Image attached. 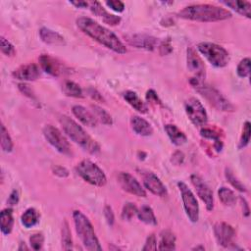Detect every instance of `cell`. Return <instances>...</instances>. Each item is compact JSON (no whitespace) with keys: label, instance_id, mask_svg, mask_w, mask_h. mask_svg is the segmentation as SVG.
<instances>
[{"label":"cell","instance_id":"cell-18","mask_svg":"<svg viewBox=\"0 0 251 251\" xmlns=\"http://www.w3.org/2000/svg\"><path fill=\"white\" fill-rule=\"evenodd\" d=\"M127 41L131 45L146 50H154L158 45L157 39L147 34H133Z\"/></svg>","mask_w":251,"mask_h":251},{"label":"cell","instance_id":"cell-27","mask_svg":"<svg viewBox=\"0 0 251 251\" xmlns=\"http://www.w3.org/2000/svg\"><path fill=\"white\" fill-rule=\"evenodd\" d=\"M40 218V213L37 210L34 208H29L21 216V222L25 228L30 229L39 224Z\"/></svg>","mask_w":251,"mask_h":251},{"label":"cell","instance_id":"cell-33","mask_svg":"<svg viewBox=\"0 0 251 251\" xmlns=\"http://www.w3.org/2000/svg\"><path fill=\"white\" fill-rule=\"evenodd\" d=\"M218 195H219V199L221 200V202L226 206H233L236 202V193L228 188H225V187L221 188L218 191Z\"/></svg>","mask_w":251,"mask_h":251},{"label":"cell","instance_id":"cell-15","mask_svg":"<svg viewBox=\"0 0 251 251\" xmlns=\"http://www.w3.org/2000/svg\"><path fill=\"white\" fill-rule=\"evenodd\" d=\"M191 181L195 188L198 196L204 202L206 209L208 211H212L214 208V197L209 186L197 175H192L191 177Z\"/></svg>","mask_w":251,"mask_h":251},{"label":"cell","instance_id":"cell-19","mask_svg":"<svg viewBox=\"0 0 251 251\" xmlns=\"http://www.w3.org/2000/svg\"><path fill=\"white\" fill-rule=\"evenodd\" d=\"M89 8L90 11L97 17H100L104 23L108 24L110 26H117L121 22V18L118 16H115L113 14H110L107 12L100 2L98 1H89Z\"/></svg>","mask_w":251,"mask_h":251},{"label":"cell","instance_id":"cell-1","mask_svg":"<svg viewBox=\"0 0 251 251\" xmlns=\"http://www.w3.org/2000/svg\"><path fill=\"white\" fill-rule=\"evenodd\" d=\"M76 23L78 28L84 33L105 47L119 54H125L127 52L125 44L120 41L117 35L110 30L98 24L93 19L89 17H81L77 19Z\"/></svg>","mask_w":251,"mask_h":251},{"label":"cell","instance_id":"cell-50","mask_svg":"<svg viewBox=\"0 0 251 251\" xmlns=\"http://www.w3.org/2000/svg\"><path fill=\"white\" fill-rule=\"evenodd\" d=\"M19 199H20V196H19V192L17 191H13L7 200V203L10 205V206H15L18 204L19 202Z\"/></svg>","mask_w":251,"mask_h":251},{"label":"cell","instance_id":"cell-30","mask_svg":"<svg viewBox=\"0 0 251 251\" xmlns=\"http://www.w3.org/2000/svg\"><path fill=\"white\" fill-rule=\"evenodd\" d=\"M201 136L206 138V139H210L214 141V148L217 150V152H220L223 148V141L220 137V133L215 130V129H209V128H203L200 131Z\"/></svg>","mask_w":251,"mask_h":251},{"label":"cell","instance_id":"cell-41","mask_svg":"<svg viewBox=\"0 0 251 251\" xmlns=\"http://www.w3.org/2000/svg\"><path fill=\"white\" fill-rule=\"evenodd\" d=\"M0 40H1V51H2V53L5 54L6 56H9V57L15 56L16 49L13 46V44L8 40H6L4 37H1V39H0Z\"/></svg>","mask_w":251,"mask_h":251},{"label":"cell","instance_id":"cell-53","mask_svg":"<svg viewBox=\"0 0 251 251\" xmlns=\"http://www.w3.org/2000/svg\"><path fill=\"white\" fill-rule=\"evenodd\" d=\"M240 201L242 203V210H243V214L245 215V216L247 217L249 215V206L246 202V200L243 198V197H240Z\"/></svg>","mask_w":251,"mask_h":251},{"label":"cell","instance_id":"cell-2","mask_svg":"<svg viewBox=\"0 0 251 251\" xmlns=\"http://www.w3.org/2000/svg\"><path fill=\"white\" fill-rule=\"evenodd\" d=\"M177 16L186 20L196 22H219L232 18V13L216 5L194 4L185 7L177 13Z\"/></svg>","mask_w":251,"mask_h":251},{"label":"cell","instance_id":"cell-36","mask_svg":"<svg viewBox=\"0 0 251 251\" xmlns=\"http://www.w3.org/2000/svg\"><path fill=\"white\" fill-rule=\"evenodd\" d=\"M1 148L5 152H11L14 148L13 140L4 125L1 126Z\"/></svg>","mask_w":251,"mask_h":251},{"label":"cell","instance_id":"cell-42","mask_svg":"<svg viewBox=\"0 0 251 251\" xmlns=\"http://www.w3.org/2000/svg\"><path fill=\"white\" fill-rule=\"evenodd\" d=\"M106 5L115 12L121 13L125 10V4L119 0H110V1H106Z\"/></svg>","mask_w":251,"mask_h":251},{"label":"cell","instance_id":"cell-22","mask_svg":"<svg viewBox=\"0 0 251 251\" xmlns=\"http://www.w3.org/2000/svg\"><path fill=\"white\" fill-rule=\"evenodd\" d=\"M40 37L42 41L50 45H57V46H62L66 44L65 39L62 35L50 29L47 28H42L40 30Z\"/></svg>","mask_w":251,"mask_h":251},{"label":"cell","instance_id":"cell-13","mask_svg":"<svg viewBox=\"0 0 251 251\" xmlns=\"http://www.w3.org/2000/svg\"><path fill=\"white\" fill-rule=\"evenodd\" d=\"M214 235L217 242L223 247L230 248L235 244L236 231L225 222H219L214 226Z\"/></svg>","mask_w":251,"mask_h":251},{"label":"cell","instance_id":"cell-38","mask_svg":"<svg viewBox=\"0 0 251 251\" xmlns=\"http://www.w3.org/2000/svg\"><path fill=\"white\" fill-rule=\"evenodd\" d=\"M236 73L238 77L240 78H246L250 74V59L249 58H244L242 59L236 69Z\"/></svg>","mask_w":251,"mask_h":251},{"label":"cell","instance_id":"cell-35","mask_svg":"<svg viewBox=\"0 0 251 251\" xmlns=\"http://www.w3.org/2000/svg\"><path fill=\"white\" fill-rule=\"evenodd\" d=\"M225 176H226V178L228 180V182H229L236 190H237L238 192H247L245 186L235 176L234 172H233L230 168H226Z\"/></svg>","mask_w":251,"mask_h":251},{"label":"cell","instance_id":"cell-24","mask_svg":"<svg viewBox=\"0 0 251 251\" xmlns=\"http://www.w3.org/2000/svg\"><path fill=\"white\" fill-rule=\"evenodd\" d=\"M14 227V217L13 210L11 208H7L0 213V229L3 235L8 236L11 234Z\"/></svg>","mask_w":251,"mask_h":251},{"label":"cell","instance_id":"cell-40","mask_svg":"<svg viewBox=\"0 0 251 251\" xmlns=\"http://www.w3.org/2000/svg\"><path fill=\"white\" fill-rule=\"evenodd\" d=\"M30 246L34 250H41L44 243V236L43 234H34L30 237Z\"/></svg>","mask_w":251,"mask_h":251},{"label":"cell","instance_id":"cell-28","mask_svg":"<svg viewBox=\"0 0 251 251\" xmlns=\"http://www.w3.org/2000/svg\"><path fill=\"white\" fill-rule=\"evenodd\" d=\"M137 217L138 219L147 225L149 226H156L157 225V219L155 217V214L152 210V208L148 205H143L139 210H137Z\"/></svg>","mask_w":251,"mask_h":251},{"label":"cell","instance_id":"cell-47","mask_svg":"<svg viewBox=\"0 0 251 251\" xmlns=\"http://www.w3.org/2000/svg\"><path fill=\"white\" fill-rule=\"evenodd\" d=\"M184 160H185V155L182 151L177 150L176 151L173 155H172V158H171V162L174 164V165H181L184 163Z\"/></svg>","mask_w":251,"mask_h":251},{"label":"cell","instance_id":"cell-26","mask_svg":"<svg viewBox=\"0 0 251 251\" xmlns=\"http://www.w3.org/2000/svg\"><path fill=\"white\" fill-rule=\"evenodd\" d=\"M221 3L232 8L241 16H244L246 18H251V3L249 1L230 0V1H221Z\"/></svg>","mask_w":251,"mask_h":251},{"label":"cell","instance_id":"cell-4","mask_svg":"<svg viewBox=\"0 0 251 251\" xmlns=\"http://www.w3.org/2000/svg\"><path fill=\"white\" fill-rule=\"evenodd\" d=\"M73 219L76 227V232L84 246L89 251L102 250L94 229L86 215L83 214L81 211L76 210L73 212Z\"/></svg>","mask_w":251,"mask_h":251},{"label":"cell","instance_id":"cell-12","mask_svg":"<svg viewBox=\"0 0 251 251\" xmlns=\"http://www.w3.org/2000/svg\"><path fill=\"white\" fill-rule=\"evenodd\" d=\"M117 180L123 191L138 197H147L146 190L141 187L136 178L130 173H119Z\"/></svg>","mask_w":251,"mask_h":251},{"label":"cell","instance_id":"cell-37","mask_svg":"<svg viewBox=\"0 0 251 251\" xmlns=\"http://www.w3.org/2000/svg\"><path fill=\"white\" fill-rule=\"evenodd\" d=\"M137 210L138 209L136 208V206L133 203L127 202L124 205L123 210H122V219L125 221L132 220L134 217V215H136Z\"/></svg>","mask_w":251,"mask_h":251},{"label":"cell","instance_id":"cell-31","mask_svg":"<svg viewBox=\"0 0 251 251\" xmlns=\"http://www.w3.org/2000/svg\"><path fill=\"white\" fill-rule=\"evenodd\" d=\"M62 90L65 95L75 98H83L84 91L82 88L72 81H66L62 86Z\"/></svg>","mask_w":251,"mask_h":251},{"label":"cell","instance_id":"cell-10","mask_svg":"<svg viewBox=\"0 0 251 251\" xmlns=\"http://www.w3.org/2000/svg\"><path fill=\"white\" fill-rule=\"evenodd\" d=\"M178 190H180L184 208L186 211L187 216L192 223H196L199 220V205L196 197L192 193V192L189 189V187L183 183H177Z\"/></svg>","mask_w":251,"mask_h":251},{"label":"cell","instance_id":"cell-14","mask_svg":"<svg viewBox=\"0 0 251 251\" xmlns=\"http://www.w3.org/2000/svg\"><path fill=\"white\" fill-rule=\"evenodd\" d=\"M40 65L45 73L53 77H60L68 73L67 67L61 61L48 54H43L40 57Z\"/></svg>","mask_w":251,"mask_h":251},{"label":"cell","instance_id":"cell-5","mask_svg":"<svg viewBox=\"0 0 251 251\" xmlns=\"http://www.w3.org/2000/svg\"><path fill=\"white\" fill-rule=\"evenodd\" d=\"M213 107L224 112H234L235 106L216 89L206 85L204 82L192 85Z\"/></svg>","mask_w":251,"mask_h":251},{"label":"cell","instance_id":"cell-9","mask_svg":"<svg viewBox=\"0 0 251 251\" xmlns=\"http://www.w3.org/2000/svg\"><path fill=\"white\" fill-rule=\"evenodd\" d=\"M187 62H188V69L190 73L192 74L191 84L202 83L206 77V69L203 61L196 53L193 47H189L187 50Z\"/></svg>","mask_w":251,"mask_h":251},{"label":"cell","instance_id":"cell-8","mask_svg":"<svg viewBox=\"0 0 251 251\" xmlns=\"http://www.w3.org/2000/svg\"><path fill=\"white\" fill-rule=\"evenodd\" d=\"M44 135L49 145H51L58 152L64 155L72 154V148L68 139L57 128L52 125H46L44 128Z\"/></svg>","mask_w":251,"mask_h":251},{"label":"cell","instance_id":"cell-51","mask_svg":"<svg viewBox=\"0 0 251 251\" xmlns=\"http://www.w3.org/2000/svg\"><path fill=\"white\" fill-rule=\"evenodd\" d=\"M89 95H90L94 100H96V101H104V99H103V97L101 96V94L98 93L95 89H90L89 90Z\"/></svg>","mask_w":251,"mask_h":251},{"label":"cell","instance_id":"cell-34","mask_svg":"<svg viewBox=\"0 0 251 251\" xmlns=\"http://www.w3.org/2000/svg\"><path fill=\"white\" fill-rule=\"evenodd\" d=\"M62 248L64 250H71L73 248V240L68 222L65 220L62 226Z\"/></svg>","mask_w":251,"mask_h":251},{"label":"cell","instance_id":"cell-54","mask_svg":"<svg viewBox=\"0 0 251 251\" xmlns=\"http://www.w3.org/2000/svg\"><path fill=\"white\" fill-rule=\"evenodd\" d=\"M24 249H25V250H28L29 247H27V245H26L25 242H21V243H20V246H19V248H18V250L21 251V250H24Z\"/></svg>","mask_w":251,"mask_h":251},{"label":"cell","instance_id":"cell-39","mask_svg":"<svg viewBox=\"0 0 251 251\" xmlns=\"http://www.w3.org/2000/svg\"><path fill=\"white\" fill-rule=\"evenodd\" d=\"M250 133H251V126L249 122H245L244 126H243V131H242V134L239 140V145H238V148H244L248 146V143L250 141Z\"/></svg>","mask_w":251,"mask_h":251},{"label":"cell","instance_id":"cell-21","mask_svg":"<svg viewBox=\"0 0 251 251\" xmlns=\"http://www.w3.org/2000/svg\"><path fill=\"white\" fill-rule=\"evenodd\" d=\"M131 126L133 131L141 136H149L153 133V128L151 125L139 116H133L131 119Z\"/></svg>","mask_w":251,"mask_h":251},{"label":"cell","instance_id":"cell-17","mask_svg":"<svg viewBox=\"0 0 251 251\" xmlns=\"http://www.w3.org/2000/svg\"><path fill=\"white\" fill-rule=\"evenodd\" d=\"M13 77L19 81L23 82H32L38 80L41 72L40 68L38 65L35 64H27V65H22L19 68H17L13 72Z\"/></svg>","mask_w":251,"mask_h":251},{"label":"cell","instance_id":"cell-32","mask_svg":"<svg viewBox=\"0 0 251 251\" xmlns=\"http://www.w3.org/2000/svg\"><path fill=\"white\" fill-rule=\"evenodd\" d=\"M91 109H92V114L94 115L97 121L107 126H111L113 124V119L111 115L106 110L101 108V107L97 105H91Z\"/></svg>","mask_w":251,"mask_h":251},{"label":"cell","instance_id":"cell-7","mask_svg":"<svg viewBox=\"0 0 251 251\" xmlns=\"http://www.w3.org/2000/svg\"><path fill=\"white\" fill-rule=\"evenodd\" d=\"M197 49L214 67L224 68L230 62L229 52L223 46L216 44L200 43L197 45Z\"/></svg>","mask_w":251,"mask_h":251},{"label":"cell","instance_id":"cell-11","mask_svg":"<svg viewBox=\"0 0 251 251\" xmlns=\"http://www.w3.org/2000/svg\"><path fill=\"white\" fill-rule=\"evenodd\" d=\"M185 110L189 119L195 127L206 126L208 116L205 111L204 106L198 99L194 97L188 99L185 103Z\"/></svg>","mask_w":251,"mask_h":251},{"label":"cell","instance_id":"cell-25","mask_svg":"<svg viewBox=\"0 0 251 251\" xmlns=\"http://www.w3.org/2000/svg\"><path fill=\"white\" fill-rule=\"evenodd\" d=\"M124 98L137 112H139L141 114H145L148 111V105L139 98V96L135 92L128 90L124 93Z\"/></svg>","mask_w":251,"mask_h":251},{"label":"cell","instance_id":"cell-49","mask_svg":"<svg viewBox=\"0 0 251 251\" xmlns=\"http://www.w3.org/2000/svg\"><path fill=\"white\" fill-rule=\"evenodd\" d=\"M147 99H148V101H149V102H151V103L162 105V102H161V100L159 99L158 95H157L156 92H155L154 90H152V89H150V90H148V91L147 92Z\"/></svg>","mask_w":251,"mask_h":251},{"label":"cell","instance_id":"cell-3","mask_svg":"<svg viewBox=\"0 0 251 251\" xmlns=\"http://www.w3.org/2000/svg\"><path fill=\"white\" fill-rule=\"evenodd\" d=\"M60 125L64 133L84 150L90 154H96L100 151V146L95 139H93L77 122L68 116H61L59 119Z\"/></svg>","mask_w":251,"mask_h":251},{"label":"cell","instance_id":"cell-44","mask_svg":"<svg viewBox=\"0 0 251 251\" xmlns=\"http://www.w3.org/2000/svg\"><path fill=\"white\" fill-rule=\"evenodd\" d=\"M104 217L107 221V223H108L109 226H113L114 225V222H115V215H114V212L111 208V206L109 205H106L104 207Z\"/></svg>","mask_w":251,"mask_h":251},{"label":"cell","instance_id":"cell-55","mask_svg":"<svg viewBox=\"0 0 251 251\" xmlns=\"http://www.w3.org/2000/svg\"><path fill=\"white\" fill-rule=\"evenodd\" d=\"M198 249H200V250H205V248H204L203 246H198V247L193 248V250H198Z\"/></svg>","mask_w":251,"mask_h":251},{"label":"cell","instance_id":"cell-43","mask_svg":"<svg viewBox=\"0 0 251 251\" xmlns=\"http://www.w3.org/2000/svg\"><path fill=\"white\" fill-rule=\"evenodd\" d=\"M173 51V46L171 44V40L167 39L165 41H163L160 44H159V53L161 55H168Z\"/></svg>","mask_w":251,"mask_h":251},{"label":"cell","instance_id":"cell-52","mask_svg":"<svg viewBox=\"0 0 251 251\" xmlns=\"http://www.w3.org/2000/svg\"><path fill=\"white\" fill-rule=\"evenodd\" d=\"M70 3L72 5L76 6L77 8H87V7H89V1H72Z\"/></svg>","mask_w":251,"mask_h":251},{"label":"cell","instance_id":"cell-20","mask_svg":"<svg viewBox=\"0 0 251 251\" xmlns=\"http://www.w3.org/2000/svg\"><path fill=\"white\" fill-rule=\"evenodd\" d=\"M72 112H73L74 116L79 119V121L88 127H95L97 125V120L92 114V112L89 111L84 106L81 105H75L72 108Z\"/></svg>","mask_w":251,"mask_h":251},{"label":"cell","instance_id":"cell-16","mask_svg":"<svg viewBox=\"0 0 251 251\" xmlns=\"http://www.w3.org/2000/svg\"><path fill=\"white\" fill-rule=\"evenodd\" d=\"M143 185L151 193L160 197H166L168 195L165 185L160 181V178L153 173L148 172L143 175Z\"/></svg>","mask_w":251,"mask_h":251},{"label":"cell","instance_id":"cell-46","mask_svg":"<svg viewBox=\"0 0 251 251\" xmlns=\"http://www.w3.org/2000/svg\"><path fill=\"white\" fill-rule=\"evenodd\" d=\"M18 87H19L20 91H21L24 95H26V96H28V97H30V98H31V99H34V98H35L34 93H33L31 88H30L29 85H27V84H25V83H22V84H19Z\"/></svg>","mask_w":251,"mask_h":251},{"label":"cell","instance_id":"cell-23","mask_svg":"<svg viewBox=\"0 0 251 251\" xmlns=\"http://www.w3.org/2000/svg\"><path fill=\"white\" fill-rule=\"evenodd\" d=\"M165 132L167 133L171 141L177 147L183 146L188 141V136L186 135V133L178 129L176 125H172V124L166 125Z\"/></svg>","mask_w":251,"mask_h":251},{"label":"cell","instance_id":"cell-6","mask_svg":"<svg viewBox=\"0 0 251 251\" xmlns=\"http://www.w3.org/2000/svg\"><path fill=\"white\" fill-rule=\"evenodd\" d=\"M77 174L87 183L95 187H104L107 177L104 172L90 160H83L76 167Z\"/></svg>","mask_w":251,"mask_h":251},{"label":"cell","instance_id":"cell-45","mask_svg":"<svg viewBox=\"0 0 251 251\" xmlns=\"http://www.w3.org/2000/svg\"><path fill=\"white\" fill-rule=\"evenodd\" d=\"M157 249V241H156V236L155 235H150L147 238L146 244L143 246L142 250H156Z\"/></svg>","mask_w":251,"mask_h":251},{"label":"cell","instance_id":"cell-29","mask_svg":"<svg viewBox=\"0 0 251 251\" xmlns=\"http://www.w3.org/2000/svg\"><path fill=\"white\" fill-rule=\"evenodd\" d=\"M159 250H175L176 236L170 230H165L160 235V241L157 247Z\"/></svg>","mask_w":251,"mask_h":251},{"label":"cell","instance_id":"cell-48","mask_svg":"<svg viewBox=\"0 0 251 251\" xmlns=\"http://www.w3.org/2000/svg\"><path fill=\"white\" fill-rule=\"evenodd\" d=\"M52 173L59 177H67L69 176V171L62 166L52 167Z\"/></svg>","mask_w":251,"mask_h":251}]
</instances>
